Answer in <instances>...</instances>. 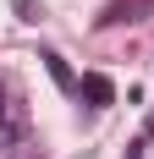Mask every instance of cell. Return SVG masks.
Masks as SVG:
<instances>
[{
    "mask_svg": "<svg viewBox=\"0 0 154 159\" xmlns=\"http://www.w3.org/2000/svg\"><path fill=\"white\" fill-rule=\"evenodd\" d=\"M0 137H11V121H6V88H0Z\"/></svg>",
    "mask_w": 154,
    "mask_h": 159,
    "instance_id": "obj_3",
    "label": "cell"
},
{
    "mask_svg": "<svg viewBox=\"0 0 154 159\" xmlns=\"http://www.w3.org/2000/svg\"><path fill=\"white\" fill-rule=\"evenodd\" d=\"M77 93L88 99L94 110H105V104H116V82H110L105 71H88V77H83V88H77Z\"/></svg>",
    "mask_w": 154,
    "mask_h": 159,
    "instance_id": "obj_1",
    "label": "cell"
},
{
    "mask_svg": "<svg viewBox=\"0 0 154 159\" xmlns=\"http://www.w3.org/2000/svg\"><path fill=\"white\" fill-rule=\"evenodd\" d=\"M149 132H154V115H149Z\"/></svg>",
    "mask_w": 154,
    "mask_h": 159,
    "instance_id": "obj_4",
    "label": "cell"
},
{
    "mask_svg": "<svg viewBox=\"0 0 154 159\" xmlns=\"http://www.w3.org/2000/svg\"><path fill=\"white\" fill-rule=\"evenodd\" d=\"M39 61H44V71H50V82H55L61 93H77V88H83V82L72 77V66H66V55H55V49H44Z\"/></svg>",
    "mask_w": 154,
    "mask_h": 159,
    "instance_id": "obj_2",
    "label": "cell"
}]
</instances>
